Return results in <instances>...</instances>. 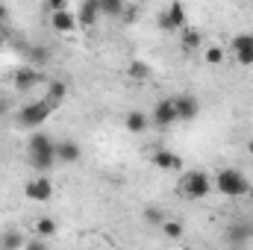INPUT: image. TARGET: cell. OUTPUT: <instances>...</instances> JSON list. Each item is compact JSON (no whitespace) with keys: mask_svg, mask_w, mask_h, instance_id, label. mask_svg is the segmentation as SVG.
<instances>
[{"mask_svg":"<svg viewBox=\"0 0 253 250\" xmlns=\"http://www.w3.org/2000/svg\"><path fill=\"white\" fill-rule=\"evenodd\" d=\"M159 27H162L165 33H177V30H183V27H186V6H183L180 0H174V3L159 15Z\"/></svg>","mask_w":253,"mask_h":250,"instance_id":"cell-5","label":"cell"},{"mask_svg":"<svg viewBox=\"0 0 253 250\" xmlns=\"http://www.w3.org/2000/svg\"><path fill=\"white\" fill-rule=\"evenodd\" d=\"M251 236H253V230L248 224H233L230 227V242L233 245H245V242H251Z\"/></svg>","mask_w":253,"mask_h":250,"instance_id":"cell-17","label":"cell"},{"mask_svg":"<svg viewBox=\"0 0 253 250\" xmlns=\"http://www.w3.org/2000/svg\"><path fill=\"white\" fill-rule=\"evenodd\" d=\"M233 50H253V33H239L233 39Z\"/></svg>","mask_w":253,"mask_h":250,"instance_id":"cell-23","label":"cell"},{"mask_svg":"<svg viewBox=\"0 0 253 250\" xmlns=\"http://www.w3.org/2000/svg\"><path fill=\"white\" fill-rule=\"evenodd\" d=\"M162 233H165L168 239H180V236H183V224H180V221H162Z\"/></svg>","mask_w":253,"mask_h":250,"instance_id":"cell-24","label":"cell"},{"mask_svg":"<svg viewBox=\"0 0 253 250\" xmlns=\"http://www.w3.org/2000/svg\"><path fill=\"white\" fill-rule=\"evenodd\" d=\"M206 62L209 65H221L224 62V50H221V47H209V50H206Z\"/></svg>","mask_w":253,"mask_h":250,"instance_id":"cell-26","label":"cell"},{"mask_svg":"<svg viewBox=\"0 0 253 250\" xmlns=\"http://www.w3.org/2000/svg\"><path fill=\"white\" fill-rule=\"evenodd\" d=\"M56 230H59L56 218H39V221H36V233H39L42 239H50V236H56Z\"/></svg>","mask_w":253,"mask_h":250,"instance_id":"cell-19","label":"cell"},{"mask_svg":"<svg viewBox=\"0 0 253 250\" xmlns=\"http://www.w3.org/2000/svg\"><path fill=\"white\" fill-rule=\"evenodd\" d=\"M97 18H100V6H97V0H85V3L80 6V12H77V21H80L83 27H94Z\"/></svg>","mask_w":253,"mask_h":250,"instance_id":"cell-13","label":"cell"},{"mask_svg":"<svg viewBox=\"0 0 253 250\" xmlns=\"http://www.w3.org/2000/svg\"><path fill=\"white\" fill-rule=\"evenodd\" d=\"M27 59H30V65H33V68H39V65L47 62V50H44V47H33V50L27 53Z\"/></svg>","mask_w":253,"mask_h":250,"instance_id":"cell-25","label":"cell"},{"mask_svg":"<svg viewBox=\"0 0 253 250\" xmlns=\"http://www.w3.org/2000/svg\"><path fill=\"white\" fill-rule=\"evenodd\" d=\"M144 221H147L150 227H162L165 215H162V209H156V206H147V209H144Z\"/></svg>","mask_w":253,"mask_h":250,"instance_id":"cell-22","label":"cell"},{"mask_svg":"<svg viewBox=\"0 0 253 250\" xmlns=\"http://www.w3.org/2000/svg\"><path fill=\"white\" fill-rule=\"evenodd\" d=\"M47 9L56 12V9H68V0H47Z\"/></svg>","mask_w":253,"mask_h":250,"instance_id":"cell-29","label":"cell"},{"mask_svg":"<svg viewBox=\"0 0 253 250\" xmlns=\"http://www.w3.org/2000/svg\"><path fill=\"white\" fill-rule=\"evenodd\" d=\"M97 6H100V15H121L124 0H97Z\"/></svg>","mask_w":253,"mask_h":250,"instance_id":"cell-21","label":"cell"},{"mask_svg":"<svg viewBox=\"0 0 253 250\" xmlns=\"http://www.w3.org/2000/svg\"><path fill=\"white\" fill-rule=\"evenodd\" d=\"M248 153H251V156H253V141H251V144H248Z\"/></svg>","mask_w":253,"mask_h":250,"instance_id":"cell-32","label":"cell"},{"mask_svg":"<svg viewBox=\"0 0 253 250\" xmlns=\"http://www.w3.org/2000/svg\"><path fill=\"white\" fill-rule=\"evenodd\" d=\"M27 242H24V236H18V233H3L0 236V248H9V250H18L24 248Z\"/></svg>","mask_w":253,"mask_h":250,"instance_id":"cell-20","label":"cell"},{"mask_svg":"<svg viewBox=\"0 0 253 250\" xmlns=\"http://www.w3.org/2000/svg\"><path fill=\"white\" fill-rule=\"evenodd\" d=\"M236 59L242 65H253V50H236Z\"/></svg>","mask_w":253,"mask_h":250,"instance_id":"cell-28","label":"cell"},{"mask_svg":"<svg viewBox=\"0 0 253 250\" xmlns=\"http://www.w3.org/2000/svg\"><path fill=\"white\" fill-rule=\"evenodd\" d=\"M215 188H218L221 194H227V197H245V194L251 191L248 180H245V174L236 171V168H224V171H218V177H215Z\"/></svg>","mask_w":253,"mask_h":250,"instance_id":"cell-2","label":"cell"},{"mask_svg":"<svg viewBox=\"0 0 253 250\" xmlns=\"http://www.w3.org/2000/svg\"><path fill=\"white\" fill-rule=\"evenodd\" d=\"M174 109H177V121H194L200 115V100L194 94H177Z\"/></svg>","mask_w":253,"mask_h":250,"instance_id":"cell-6","label":"cell"},{"mask_svg":"<svg viewBox=\"0 0 253 250\" xmlns=\"http://www.w3.org/2000/svg\"><path fill=\"white\" fill-rule=\"evenodd\" d=\"M50 115H53V109H50L47 100H33V103H27V106L18 112V124L27 126V129H39Z\"/></svg>","mask_w":253,"mask_h":250,"instance_id":"cell-3","label":"cell"},{"mask_svg":"<svg viewBox=\"0 0 253 250\" xmlns=\"http://www.w3.org/2000/svg\"><path fill=\"white\" fill-rule=\"evenodd\" d=\"M200 42H203V33H200V30H194V27H183V47H186V50H197Z\"/></svg>","mask_w":253,"mask_h":250,"instance_id":"cell-18","label":"cell"},{"mask_svg":"<svg viewBox=\"0 0 253 250\" xmlns=\"http://www.w3.org/2000/svg\"><path fill=\"white\" fill-rule=\"evenodd\" d=\"M0 47H3V36H0Z\"/></svg>","mask_w":253,"mask_h":250,"instance_id":"cell-33","label":"cell"},{"mask_svg":"<svg viewBox=\"0 0 253 250\" xmlns=\"http://www.w3.org/2000/svg\"><path fill=\"white\" fill-rule=\"evenodd\" d=\"M147 124H150V118H147L141 109H129V112H126V118H124L126 132H135V135H138V132H144Z\"/></svg>","mask_w":253,"mask_h":250,"instance_id":"cell-14","label":"cell"},{"mask_svg":"<svg viewBox=\"0 0 253 250\" xmlns=\"http://www.w3.org/2000/svg\"><path fill=\"white\" fill-rule=\"evenodd\" d=\"M135 18H138V9H135V6H124V9H121V21H124V24H132Z\"/></svg>","mask_w":253,"mask_h":250,"instance_id":"cell-27","label":"cell"},{"mask_svg":"<svg viewBox=\"0 0 253 250\" xmlns=\"http://www.w3.org/2000/svg\"><path fill=\"white\" fill-rule=\"evenodd\" d=\"M12 83H15V88H18V91H30L33 85H39V83H42V74H39L33 65H24V68H18V71H15Z\"/></svg>","mask_w":253,"mask_h":250,"instance_id":"cell-9","label":"cell"},{"mask_svg":"<svg viewBox=\"0 0 253 250\" xmlns=\"http://www.w3.org/2000/svg\"><path fill=\"white\" fill-rule=\"evenodd\" d=\"M27 153H30V156H27L30 165L39 168V171H50V168L56 165V141H53L50 135H44V132H33V135H30Z\"/></svg>","mask_w":253,"mask_h":250,"instance_id":"cell-1","label":"cell"},{"mask_svg":"<svg viewBox=\"0 0 253 250\" xmlns=\"http://www.w3.org/2000/svg\"><path fill=\"white\" fill-rule=\"evenodd\" d=\"M150 65L141 62V59H132V62L126 65V80H135V83H144V80H150Z\"/></svg>","mask_w":253,"mask_h":250,"instance_id":"cell-16","label":"cell"},{"mask_svg":"<svg viewBox=\"0 0 253 250\" xmlns=\"http://www.w3.org/2000/svg\"><path fill=\"white\" fill-rule=\"evenodd\" d=\"M65 94H68V85H65L62 80H53V83H50V88H47V97H44V100H47V103H50V109L56 112V109L65 103Z\"/></svg>","mask_w":253,"mask_h":250,"instance_id":"cell-15","label":"cell"},{"mask_svg":"<svg viewBox=\"0 0 253 250\" xmlns=\"http://www.w3.org/2000/svg\"><path fill=\"white\" fill-rule=\"evenodd\" d=\"M6 109H9V103H6V100L0 97V115H6Z\"/></svg>","mask_w":253,"mask_h":250,"instance_id":"cell-31","label":"cell"},{"mask_svg":"<svg viewBox=\"0 0 253 250\" xmlns=\"http://www.w3.org/2000/svg\"><path fill=\"white\" fill-rule=\"evenodd\" d=\"M177 121V109H174V97H165L153 106V124L156 126H171Z\"/></svg>","mask_w":253,"mask_h":250,"instance_id":"cell-8","label":"cell"},{"mask_svg":"<svg viewBox=\"0 0 253 250\" xmlns=\"http://www.w3.org/2000/svg\"><path fill=\"white\" fill-rule=\"evenodd\" d=\"M77 24H80L77 15L68 12V9H56V12H50V27H53L56 33H74Z\"/></svg>","mask_w":253,"mask_h":250,"instance_id":"cell-10","label":"cell"},{"mask_svg":"<svg viewBox=\"0 0 253 250\" xmlns=\"http://www.w3.org/2000/svg\"><path fill=\"white\" fill-rule=\"evenodd\" d=\"M80 156H83V150H80L77 141H59V144H56V162L74 165V162H80Z\"/></svg>","mask_w":253,"mask_h":250,"instance_id":"cell-12","label":"cell"},{"mask_svg":"<svg viewBox=\"0 0 253 250\" xmlns=\"http://www.w3.org/2000/svg\"><path fill=\"white\" fill-rule=\"evenodd\" d=\"M153 165L159 171H180L183 168V159L174 153V150H156L153 153Z\"/></svg>","mask_w":253,"mask_h":250,"instance_id":"cell-11","label":"cell"},{"mask_svg":"<svg viewBox=\"0 0 253 250\" xmlns=\"http://www.w3.org/2000/svg\"><path fill=\"white\" fill-rule=\"evenodd\" d=\"M180 191H183L189 200H200V197H206V194L212 191V180H209V174H203V171H189V174L180 177Z\"/></svg>","mask_w":253,"mask_h":250,"instance_id":"cell-4","label":"cell"},{"mask_svg":"<svg viewBox=\"0 0 253 250\" xmlns=\"http://www.w3.org/2000/svg\"><path fill=\"white\" fill-rule=\"evenodd\" d=\"M24 194H27L33 203H44V200L53 197V183H50L47 177H36V180H30V183L24 186Z\"/></svg>","mask_w":253,"mask_h":250,"instance_id":"cell-7","label":"cell"},{"mask_svg":"<svg viewBox=\"0 0 253 250\" xmlns=\"http://www.w3.org/2000/svg\"><path fill=\"white\" fill-rule=\"evenodd\" d=\"M6 18H9V6H6V3H3V0H0V24H3V21H6Z\"/></svg>","mask_w":253,"mask_h":250,"instance_id":"cell-30","label":"cell"}]
</instances>
